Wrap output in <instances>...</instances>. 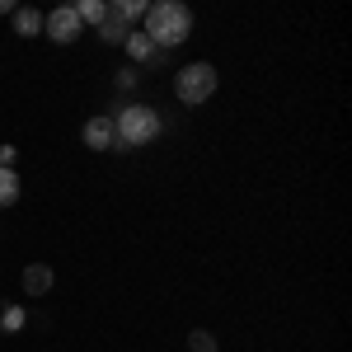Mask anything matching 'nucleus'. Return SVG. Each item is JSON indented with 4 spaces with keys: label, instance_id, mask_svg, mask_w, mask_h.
Segmentation results:
<instances>
[{
    "label": "nucleus",
    "instance_id": "obj_11",
    "mask_svg": "<svg viewBox=\"0 0 352 352\" xmlns=\"http://www.w3.org/2000/svg\"><path fill=\"white\" fill-rule=\"evenodd\" d=\"M14 33H19V38H33V33H43V14H38V10H14Z\"/></svg>",
    "mask_w": 352,
    "mask_h": 352
},
{
    "label": "nucleus",
    "instance_id": "obj_14",
    "mask_svg": "<svg viewBox=\"0 0 352 352\" xmlns=\"http://www.w3.org/2000/svg\"><path fill=\"white\" fill-rule=\"evenodd\" d=\"M0 324H5V329H24V310H19V305H10V310H5V320H0Z\"/></svg>",
    "mask_w": 352,
    "mask_h": 352
},
{
    "label": "nucleus",
    "instance_id": "obj_10",
    "mask_svg": "<svg viewBox=\"0 0 352 352\" xmlns=\"http://www.w3.org/2000/svg\"><path fill=\"white\" fill-rule=\"evenodd\" d=\"M71 10H76L80 24H104V19H109V5H104V0H80V5H71Z\"/></svg>",
    "mask_w": 352,
    "mask_h": 352
},
{
    "label": "nucleus",
    "instance_id": "obj_5",
    "mask_svg": "<svg viewBox=\"0 0 352 352\" xmlns=\"http://www.w3.org/2000/svg\"><path fill=\"white\" fill-rule=\"evenodd\" d=\"M80 136H85V146H89V151H109V146H113V118H104V113H99V118H89Z\"/></svg>",
    "mask_w": 352,
    "mask_h": 352
},
{
    "label": "nucleus",
    "instance_id": "obj_15",
    "mask_svg": "<svg viewBox=\"0 0 352 352\" xmlns=\"http://www.w3.org/2000/svg\"><path fill=\"white\" fill-rule=\"evenodd\" d=\"M14 155H19L14 146H0V169H14Z\"/></svg>",
    "mask_w": 352,
    "mask_h": 352
},
{
    "label": "nucleus",
    "instance_id": "obj_12",
    "mask_svg": "<svg viewBox=\"0 0 352 352\" xmlns=\"http://www.w3.org/2000/svg\"><path fill=\"white\" fill-rule=\"evenodd\" d=\"M109 10L132 28H136V19H146V0H118V5H109Z\"/></svg>",
    "mask_w": 352,
    "mask_h": 352
},
{
    "label": "nucleus",
    "instance_id": "obj_3",
    "mask_svg": "<svg viewBox=\"0 0 352 352\" xmlns=\"http://www.w3.org/2000/svg\"><path fill=\"white\" fill-rule=\"evenodd\" d=\"M174 94H179V104H188V109L207 104V99L217 94V66H212V61H188V66L174 76Z\"/></svg>",
    "mask_w": 352,
    "mask_h": 352
},
{
    "label": "nucleus",
    "instance_id": "obj_2",
    "mask_svg": "<svg viewBox=\"0 0 352 352\" xmlns=\"http://www.w3.org/2000/svg\"><path fill=\"white\" fill-rule=\"evenodd\" d=\"M160 132H164V122L151 104H127V109L113 113V146H122V151H141Z\"/></svg>",
    "mask_w": 352,
    "mask_h": 352
},
{
    "label": "nucleus",
    "instance_id": "obj_1",
    "mask_svg": "<svg viewBox=\"0 0 352 352\" xmlns=\"http://www.w3.org/2000/svg\"><path fill=\"white\" fill-rule=\"evenodd\" d=\"M141 33L155 43V52L179 47V43H188V33H192V10L184 0H155V5H146Z\"/></svg>",
    "mask_w": 352,
    "mask_h": 352
},
{
    "label": "nucleus",
    "instance_id": "obj_4",
    "mask_svg": "<svg viewBox=\"0 0 352 352\" xmlns=\"http://www.w3.org/2000/svg\"><path fill=\"white\" fill-rule=\"evenodd\" d=\"M80 19H76V10H71V5H61V10H52V14H43V33H47V38H52V43H61V47H66V43H76V38H80Z\"/></svg>",
    "mask_w": 352,
    "mask_h": 352
},
{
    "label": "nucleus",
    "instance_id": "obj_13",
    "mask_svg": "<svg viewBox=\"0 0 352 352\" xmlns=\"http://www.w3.org/2000/svg\"><path fill=\"white\" fill-rule=\"evenodd\" d=\"M192 352H217V338H212L207 329H197V333H192Z\"/></svg>",
    "mask_w": 352,
    "mask_h": 352
},
{
    "label": "nucleus",
    "instance_id": "obj_9",
    "mask_svg": "<svg viewBox=\"0 0 352 352\" xmlns=\"http://www.w3.org/2000/svg\"><path fill=\"white\" fill-rule=\"evenodd\" d=\"M127 33H132V24H122V19L109 10V19L99 24V38H104V43H113V47H122V43H127Z\"/></svg>",
    "mask_w": 352,
    "mask_h": 352
},
{
    "label": "nucleus",
    "instance_id": "obj_8",
    "mask_svg": "<svg viewBox=\"0 0 352 352\" xmlns=\"http://www.w3.org/2000/svg\"><path fill=\"white\" fill-rule=\"evenodd\" d=\"M19 192H24V179H19L14 169H0V207H14Z\"/></svg>",
    "mask_w": 352,
    "mask_h": 352
},
{
    "label": "nucleus",
    "instance_id": "obj_7",
    "mask_svg": "<svg viewBox=\"0 0 352 352\" xmlns=\"http://www.w3.org/2000/svg\"><path fill=\"white\" fill-rule=\"evenodd\" d=\"M24 292L28 296H47V292H52V268H47V263H28L24 268Z\"/></svg>",
    "mask_w": 352,
    "mask_h": 352
},
{
    "label": "nucleus",
    "instance_id": "obj_6",
    "mask_svg": "<svg viewBox=\"0 0 352 352\" xmlns=\"http://www.w3.org/2000/svg\"><path fill=\"white\" fill-rule=\"evenodd\" d=\"M122 47H127V56H132L136 66H146V61L155 66V61H160V52H155V43H151V38H146L141 28H132V33H127V43H122Z\"/></svg>",
    "mask_w": 352,
    "mask_h": 352
}]
</instances>
